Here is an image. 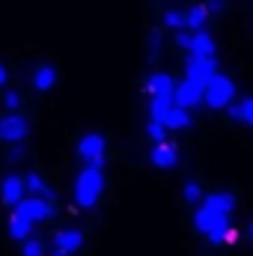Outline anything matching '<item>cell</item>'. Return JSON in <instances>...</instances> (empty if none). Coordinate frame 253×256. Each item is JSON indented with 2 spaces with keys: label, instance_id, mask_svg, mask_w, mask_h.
<instances>
[{
  "label": "cell",
  "instance_id": "6da1fadb",
  "mask_svg": "<svg viewBox=\"0 0 253 256\" xmlns=\"http://www.w3.org/2000/svg\"><path fill=\"white\" fill-rule=\"evenodd\" d=\"M102 191H104V173H102V167L86 164L78 173V179H74V202L80 208H92L98 202Z\"/></svg>",
  "mask_w": 253,
  "mask_h": 256
},
{
  "label": "cell",
  "instance_id": "7a4b0ae2",
  "mask_svg": "<svg viewBox=\"0 0 253 256\" xmlns=\"http://www.w3.org/2000/svg\"><path fill=\"white\" fill-rule=\"evenodd\" d=\"M232 98H236V84H232L226 74H214V78L202 86V102H206L208 108H214V110L226 108Z\"/></svg>",
  "mask_w": 253,
  "mask_h": 256
},
{
  "label": "cell",
  "instance_id": "3957f363",
  "mask_svg": "<svg viewBox=\"0 0 253 256\" xmlns=\"http://www.w3.org/2000/svg\"><path fill=\"white\" fill-rule=\"evenodd\" d=\"M15 214L27 218L30 224H39V220H48L54 214V202H48L45 196H24L18 206H12Z\"/></svg>",
  "mask_w": 253,
  "mask_h": 256
},
{
  "label": "cell",
  "instance_id": "277c9868",
  "mask_svg": "<svg viewBox=\"0 0 253 256\" xmlns=\"http://www.w3.org/2000/svg\"><path fill=\"white\" fill-rule=\"evenodd\" d=\"M104 146L108 143H104L102 134H84L80 143H78V155L92 167H104Z\"/></svg>",
  "mask_w": 253,
  "mask_h": 256
},
{
  "label": "cell",
  "instance_id": "5b68a950",
  "mask_svg": "<svg viewBox=\"0 0 253 256\" xmlns=\"http://www.w3.org/2000/svg\"><path fill=\"white\" fill-rule=\"evenodd\" d=\"M185 74H188L190 80H196V84L206 86L218 74V60L214 57H196V54H190L188 63H185Z\"/></svg>",
  "mask_w": 253,
  "mask_h": 256
},
{
  "label": "cell",
  "instance_id": "8992f818",
  "mask_svg": "<svg viewBox=\"0 0 253 256\" xmlns=\"http://www.w3.org/2000/svg\"><path fill=\"white\" fill-rule=\"evenodd\" d=\"M27 131H30L27 120H24L21 114H15V110L0 120V140H3V143H24Z\"/></svg>",
  "mask_w": 253,
  "mask_h": 256
},
{
  "label": "cell",
  "instance_id": "52a82bcc",
  "mask_svg": "<svg viewBox=\"0 0 253 256\" xmlns=\"http://www.w3.org/2000/svg\"><path fill=\"white\" fill-rule=\"evenodd\" d=\"M173 102H176V108H196L200 102H202V84H196V80H190L185 78L182 84H176V90H173Z\"/></svg>",
  "mask_w": 253,
  "mask_h": 256
},
{
  "label": "cell",
  "instance_id": "ba28073f",
  "mask_svg": "<svg viewBox=\"0 0 253 256\" xmlns=\"http://www.w3.org/2000/svg\"><path fill=\"white\" fill-rule=\"evenodd\" d=\"M224 220H230V214H220V212H214V208H208V206H200L196 212H194V226H196V232H212L218 224H224Z\"/></svg>",
  "mask_w": 253,
  "mask_h": 256
},
{
  "label": "cell",
  "instance_id": "9c48e42d",
  "mask_svg": "<svg viewBox=\"0 0 253 256\" xmlns=\"http://www.w3.org/2000/svg\"><path fill=\"white\" fill-rule=\"evenodd\" d=\"M149 158H152V164H155V167H161V170H170V167H176V161H179V152H176V146H170L167 140H161V143H155V146H152Z\"/></svg>",
  "mask_w": 253,
  "mask_h": 256
},
{
  "label": "cell",
  "instance_id": "30bf717a",
  "mask_svg": "<svg viewBox=\"0 0 253 256\" xmlns=\"http://www.w3.org/2000/svg\"><path fill=\"white\" fill-rule=\"evenodd\" d=\"M24 194H27V188H24V179H21V176H6V179H3L0 196H3L6 206H18V202L24 200Z\"/></svg>",
  "mask_w": 253,
  "mask_h": 256
},
{
  "label": "cell",
  "instance_id": "8fae6325",
  "mask_svg": "<svg viewBox=\"0 0 253 256\" xmlns=\"http://www.w3.org/2000/svg\"><path fill=\"white\" fill-rule=\"evenodd\" d=\"M173 90H176V80L167 72H155V74L146 78V92L149 96H173Z\"/></svg>",
  "mask_w": 253,
  "mask_h": 256
},
{
  "label": "cell",
  "instance_id": "7c38bea8",
  "mask_svg": "<svg viewBox=\"0 0 253 256\" xmlns=\"http://www.w3.org/2000/svg\"><path fill=\"white\" fill-rule=\"evenodd\" d=\"M190 54L196 57H214V39L206 30H190Z\"/></svg>",
  "mask_w": 253,
  "mask_h": 256
},
{
  "label": "cell",
  "instance_id": "4fadbf2b",
  "mask_svg": "<svg viewBox=\"0 0 253 256\" xmlns=\"http://www.w3.org/2000/svg\"><path fill=\"white\" fill-rule=\"evenodd\" d=\"M80 244H84L80 230H63V232H57V236H54V248H57V250H63V254H74Z\"/></svg>",
  "mask_w": 253,
  "mask_h": 256
},
{
  "label": "cell",
  "instance_id": "5bb4252c",
  "mask_svg": "<svg viewBox=\"0 0 253 256\" xmlns=\"http://www.w3.org/2000/svg\"><path fill=\"white\" fill-rule=\"evenodd\" d=\"M202 206H208V208H214V212H220V214H230V212L236 208V196L230 191H214V194L206 196Z\"/></svg>",
  "mask_w": 253,
  "mask_h": 256
},
{
  "label": "cell",
  "instance_id": "9a60e30c",
  "mask_svg": "<svg viewBox=\"0 0 253 256\" xmlns=\"http://www.w3.org/2000/svg\"><path fill=\"white\" fill-rule=\"evenodd\" d=\"M161 122L167 126V131H182V128L190 126V114L185 110V108H176V104H173V108H170V114H167Z\"/></svg>",
  "mask_w": 253,
  "mask_h": 256
},
{
  "label": "cell",
  "instance_id": "2e32d148",
  "mask_svg": "<svg viewBox=\"0 0 253 256\" xmlns=\"http://www.w3.org/2000/svg\"><path fill=\"white\" fill-rule=\"evenodd\" d=\"M54 84H57V68H54V66H39L36 74H33V86L45 92V90H51Z\"/></svg>",
  "mask_w": 253,
  "mask_h": 256
},
{
  "label": "cell",
  "instance_id": "e0dca14e",
  "mask_svg": "<svg viewBox=\"0 0 253 256\" xmlns=\"http://www.w3.org/2000/svg\"><path fill=\"white\" fill-rule=\"evenodd\" d=\"M24 188L30 194H36V196H45L48 202H54V191L42 182V176L39 173H27V179H24Z\"/></svg>",
  "mask_w": 253,
  "mask_h": 256
},
{
  "label": "cell",
  "instance_id": "ac0fdd59",
  "mask_svg": "<svg viewBox=\"0 0 253 256\" xmlns=\"http://www.w3.org/2000/svg\"><path fill=\"white\" fill-rule=\"evenodd\" d=\"M176 102H173V96H152V102H149V114H152V120H164L167 114H170V108H173Z\"/></svg>",
  "mask_w": 253,
  "mask_h": 256
},
{
  "label": "cell",
  "instance_id": "d6986e66",
  "mask_svg": "<svg viewBox=\"0 0 253 256\" xmlns=\"http://www.w3.org/2000/svg\"><path fill=\"white\" fill-rule=\"evenodd\" d=\"M30 230H33V224L27 218H21V214L12 212V218H9V236L18 238V242H24V238H30Z\"/></svg>",
  "mask_w": 253,
  "mask_h": 256
},
{
  "label": "cell",
  "instance_id": "ffe728a7",
  "mask_svg": "<svg viewBox=\"0 0 253 256\" xmlns=\"http://www.w3.org/2000/svg\"><path fill=\"white\" fill-rule=\"evenodd\" d=\"M206 21H208L206 6H190L188 12H185V27L188 30H206Z\"/></svg>",
  "mask_w": 253,
  "mask_h": 256
},
{
  "label": "cell",
  "instance_id": "44dd1931",
  "mask_svg": "<svg viewBox=\"0 0 253 256\" xmlns=\"http://www.w3.org/2000/svg\"><path fill=\"white\" fill-rule=\"evenodd\" d=\"M146 134H149V140L161 143V140L167 137V126H164V122H158V120H149V126H146Z\"/></svg>",
  "mask_w": 253,
  "mask_h": 256
},
{
  "label": "cell",
  "instance_id": "7402d4cb",
  "mask_svg": "<svg viewBox=\"0 0 253 256\" xmlns=\"http://www.w3.org/2000/svg\"><path fill=\"white\" fill-rule=\"evenodd\" d=\"M182 196H185V202H200L202 200V191H200V185L196 182H185V188H182Z\"/></svg>",
  "mask_w": 253,
  "mask_h": 256
},
{
  "label": "cell",
  "instance_id": "603a6c76",
  "mask_svg": "<svg viewBox=\"0 0 253 256\" xmlns=\"http://www.w3.org/2000/svg\"><path fill=\"white\" fill-rule=\"evenodd\" d=\"M164 24H167V27H173V30H182V27H185V12L170 9V12L164 15Z\"/></svg>",
  "mask_w": 253,
  "mask_h": 256
},
{
  "label": "cell",
  "instance_id": "cb8c5ba5",
  "mask_svg": "<svg viewBox=\"0 0 253 256\" xmlns=\"http://www.w3.org/2000/svg\"><path fill=\"white\" fill-rule=\"evenodd\" d=\"M24 256H45V244L36 242V238H24Z\"/></svg>",
  "mask_w": 253,
  "mask_h": 256
},
{
  "label": "cell",
  "instance_id": "d4e9b609",
  "mask_svg": "<svg viewBox=\"0 0 253 256\" xmlns=\"http://www.w3.org/2000/svg\"><path fill=\"white\" fill-rule=\"evenodd\" d=\"M238 122L253 126V98H244V102H242V116H238Z\"/></svg>",
  "mask_w": 253,
  "mask_h": 256
},
{
  "label": "cell",
  "instance_id": "484cf974",
  "mask_svg": "<svg viewBox=\"0 0 253 256\" xmlns=\"http://www.w3.org/2000/svg\"><path fill=\"white\" fill-rule=\"evenodd\" d=\"M176 45H179V48H185V51L190 48V30H188V27L176 30Z\"/></svg>",
  "mask_w": 253,
  "mask_h": 256
},
{
  "label": "cell",
  "instance_id": "4316f807",
  "mask_svg": "<svg viewBox=\"0 0 253 256\" xmlns=\"http://www.w3.org/2000/svg\"><path fill=\"white\" fill-rule=\"evenodd\" d=\"M3 104H6L9 110H18V108H21V96H18V92H6V96H3Z\"/></svg>",
  "mask_w": 253,
  "mask_h": 256
},
{
  "label": "cell",
  "instance_id": "83f0119b",
  "mask_svg": "<svg viewBox=\"0 0 253 256\" xmlns=\"http://www.w3.org/2000/svg\"><path fill=\"white\" fill-rule=\"evenodd\" d=\"M158 54H161V36L152 33L149 36V57H158Z\"/></svg>",
  "mask_w": 253,
  "mask_h": 256
},
{
  "label": "cell",
  "instance_id": "f1b7e54d",
  "mask_svg": "<svg viewBox=\"0 0 253 256\" xmlns=\"http://www.w3.org/2000/svg\"><path fill=\"white\" fill-rule=\"evenodd\" d=\"M24 158V146L21 143H12V149H9V161H21Z\"/></svg>",
  "mask_w": 253,
  "mask_h": 256
},
{
  "label": "cell",
  "instance_id": "f546056e",
  "mask_svg": "<svg viewBox=\"0 0 253 256\" xmlns=\"http://www.w3.org/2000/svg\"><path fill=\"white\" fill-rule=\"evenodd\" d=\"M202 6H206V12H220L224 9V0H206Z\"/></svg>",
  "mask_w": 253,
  "mask_h": 256
},
{
  "label": "cell",
  "instance_id": "4dcf8cb0",
  "mask_svg": "<svg viewBox=\"0 0 253 256\" xmlns=\"http://www.w3.org/2000/svg\"><path fill=\"white\" fill-rule=\"evenodd\" d=\"M6 78H9V74H6V68H3V66H0V86H3V84H6Z\"/></svg>",
  "mask_w": 253,
  "mask_h": 256
},
{
  "label": "cell",
  "instance_id": "1f68e13d",
  "mask_svg": "<svg viewBox=\"0 0 253 256\" xmlns=\"http://www.w3.org/2000/svg\"><path fill=\"white\" fill-rule=\"evenodd\" d=\"M248 236H250V242H253V220H250V226H248Z\"/></svg>",
  "mask_w": 253,
  "mask_h": 256
},
{
  "label": "cell",
  "instance_id": "d6a6232c",
  "mask_svg": "<svg viewBox=\"0 0 253 256\" xmlns=\"http://www.w3.org/2000/svg\"><path fill=\"white\" fill-rule=\"evenodd\" d=\"M57 256H68V254H63V250H57Z\"/></svg>",
  "mask_w": 253,
  "mask_h": 256
}]
</instances>
